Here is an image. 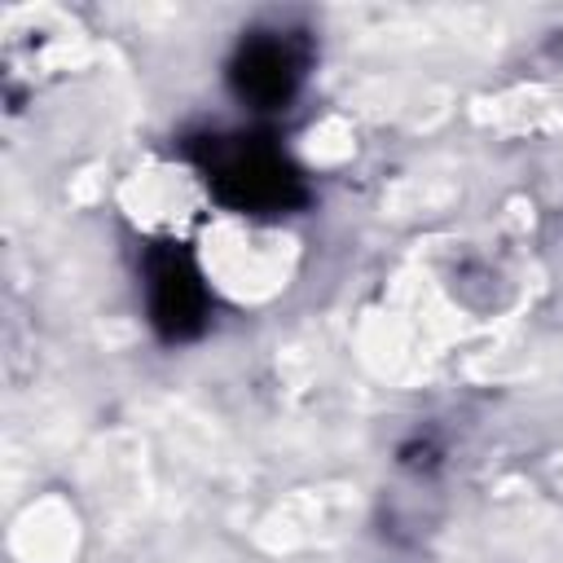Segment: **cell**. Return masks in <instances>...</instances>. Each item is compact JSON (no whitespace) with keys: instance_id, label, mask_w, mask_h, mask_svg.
<instances>
[{"instance_id":"cell-1","label":"cell","mask_w":563,"mask_h":563,"mask_svg":"<svg viewBox=\"0 0 563 563\" xmlns=\"http://www.w3.org/2000/svg\"><path fill=\"white\" fill-rule=\"evenodd\" d=\"M220 180H224L242 202L264 207V202H282V198H286V180H290V176H282V163H277V158L238 150V154H229V158L220 163Z\"/></svg>"}]
</instances>
